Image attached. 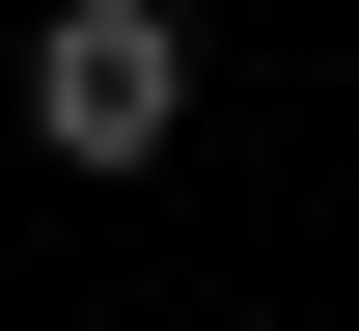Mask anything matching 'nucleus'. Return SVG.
<instances>
[{"instance_id": "obj_1", "label": "nucleus", "mask_w": 359, "mask_h": 331, "mask_svg": "<svg viewBox=\"0 0 359 331\" xmlns=\"http://www.w3.org/2000/svg\"><path fill=\"white\" fill-rule=\"evenodd\" d=\"M166 111H194V28L166 0H55L28 28V139L55 166H166Z\"/></svg>"}]
</instances>
